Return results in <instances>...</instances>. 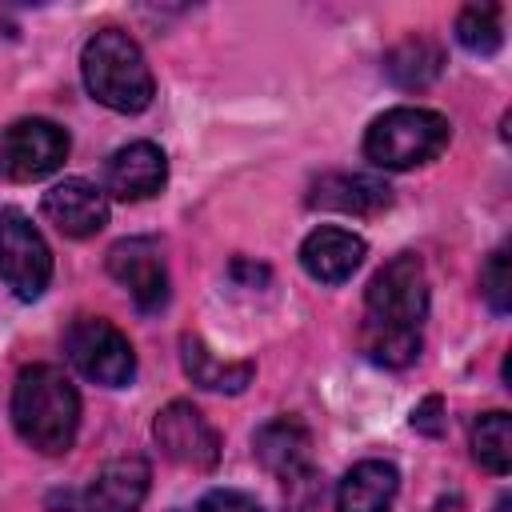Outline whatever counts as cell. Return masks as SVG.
Masks as SVG:
<instances>
[{
	"label": "cell",
	"mask_w": 512,
	"mask_h": 512,
	"mask_svg": "<svg viewBox=\"0 0 512 512\" xmlns=\"http://www.w3.org/2000/svg\"><path fill=\"white\" fill-rule=\"evenodd\" d=\"M40 212L48 224H56V232L72 240H88L108 224V196L84 176H64L44 192Z\"/></svg>",
	"instance_id": "30bf717a"
},
{
	"label": "cell",
	"mask_w": 512,
	"mask_h": 512,
	"mask_svg": "<svg viewBox=\"0 0 512 512\" xmlns=\"http://www.w3.org/2000/svg\"><path fill=\"white\" fill-rule=\"evenodd\" d=\"M364 256H368L364 236L336 228V224L312 228L300 244V268L320 284H344L364 264Z\"/></svg>",
	"instance_id": "5bb4252c"
},
{
	"label": "cell",
	"mask_w": 512,
	"mask_h": 512,
	"mask_svg": "<svg viewBox=\"0 0 512 512\" xmlns=\"http://www.w3.org/2000/svg\"><path fill=\"white\" fill-rule=\"evenodd\" d=\"M12 428L40 456H64L80 428V392L56 364H28L12 384Z\"/></svg>",
	"instance_id": "7a4b0ae2"
},
{
	"label": "cell",
	"mask_w": 512,
	"mask_h": 512,
	"mask_svg": "<svg viewBox=\"0 0 512 512\" xmlns=\"http://www.w3.org/2000/svg\"><path fill=\"white\" fill-rule=\"evenodd\" d=\"M480 292L488 300V308L496 316H504L512 308V260H508V248H496L484 268H480Z\"/></svg>",
	"instance_id": "44dd1931"
},
{
	"label": "cell",
	"mask_w": 512,
	"mask_h": 512,
	"mask_svg": "<svg viewBox=\"0 0 512 512\" xmlns=\"http://www.w3.org/2000/svg\"><path fill=\"white\" fill-rule=\"evenodd\" d=\"M64 352H68V364L84 380H96L104 388H124L136 376V352L128 336L100 316L72 320L64 332Z\"/></svg>",
	"instance_id": "5b68a950"
},
{
	"label": "cell",
	"mask_w": 512,
	"mask_h": 512,
	"mask_svg": "<svg viewBox=\"0 0 512 512\" xmlns=\"http://www.w3.org/2000/svg\"><path fill=\"white\" fill-rule=\"evenodd\" d=\"M196 512H264V508L256 496H248L240 488H212V492H204Z\"/></svg>",
	"instance_id": "7402d4cb"
},
{
	"label": "cell",
	"mask_w": 512,
	"mask_h": 512,
	"mask_svg": "<svg viewBox=\"0 0 512 512\" xmlns=\"http://www.w3.org/2000/svg\"><path fill=\"white\" fill-rule=\"evenodd\" d=\"M312 208H336V212H352V216H368L392 204V188L380 176L368 172H324L312 192H308Z\"/></svg>",
	"instance_id": "9a60e30c"
},
{
	"label": "cell",
	"mask_w": 512,
	"mask_h": 512,
	"mask_svg": "<svg viewBox=\"0 0 512 512\" xmlns=\"http://www.w3.org/2000/svg\"><path fill=\"white\" fill-rule=\"evenodd\" d=\"M180 368L184 376L204 392H244L256 376V364L248 360H220L200 336H180Z\"/></svg>",
	"instance_id": "e0dca14e"
},
{
	"label": "cell",
	"mask_w": 512,
	"mask_h": 512,
	"mask_svg": "<svg viewBox=\"0 0 512 512\" xmlns=\"http://www.w3.org/2000/svg\"><path fill=\"white\" fill-rule=\"evenodd\" d=\"M108 272L120 288H128L140 312H160L168 304V268L160 244L152 236H124L108 248Z\"/></svg>",
	"instance_id": "9c48e42d"
},
{
	"label": "cell",
	"mask_w": 512,
	"mask_h": 512,
	"mask_svg": "<svg viewBox=\"0 0 512 512\" xmlns=\"http://www.w3.org/2000/svg\"><path fill=\"white\" fill-rule=\"evenodd\" d=\"M444 68V48L428 36H408L384 56V76L396 88H428Z\"/></svg>",
	"instance_id": "ac0fdd59"
},
{
	"label": "cell",
	"mask_w": 512,
	"mask_h": 512,
	"mask_svg": "<svg viewBox=\"0 0 512 512\" xmlns=\"http://www.w3.org/2000/svg\"><path fill=\"white\" fill-rule=\"evenodd\" d=\"M436 512H464V500L452 492V496H440V504H436Z\"/></svg>",
	"instance_id": "cb8c5ba5"
},
{
	"label": "cell",
	"mask_w": 512,
	"mask_h": 512,
	"mask_svg": "<svg viewBox=\"0 0 512 512\" xmlns=\"http://www.w3.org/2000/svg\"><path fill=\"white\" fill-rule=\"evenodd\" d=\"M252 452L264 472L280 476L284 484H304L312 476V432L296 416H276L256 428Z\"/></svg>",
	"instance_id": "7c38bea8"
},
{
	"label": "cell",
	"mask_w": 512,
	"mask_h": 512,
	"mask_svg": "<svg viewBox=\"0 0 512 512\" xmlns=\"http://www.w3.org/2000/svg\"><path fill=\"white\" fill-rule=\"evenodd\" d=\"M148 480H152L148 460L140 456L108 460L80 492V512H140L148 496Z\"/></svg>",
	"instance_id": "4fadbf2b"
},
{
	"label": "cell",
	"mask_w": 512,
	"mask_h": 512,
	"mask_svg": "<svg viewBox=\"0 0 512 512\" xmlns=\"http://www.w3.org/2000/svg\"><path fill=\"white\" fill-rule=\"evenodd\" d=\"M80 76L96 104L112 112H144L156 96L152 68L140 44L120 28H100L80 52Z\"/></svg>",
	"instance_id": "3957f363"
},
{
	"label": "cell",
	"mask_w": 512,
	"mask_h": 512,
	"mask_svg": "<svg viewBox=\"0 0 512 512\" xmlns=\"http://www.w3.org/2000/svg\"><path fill=\"white\" fill-rule=\"evenodd\" d=\"M452 140L448 116L432 108H388L380 112L364 132V156L384 172H408L428 160H436Z\"/></svg>",
	"instance_id": "277c9868"
},
{
	"label": "cell",
	"mask_w": 512,
	"mask_h": 512,
	"mask_svg": "<svg viewBox=\"0 0 512 512\" xmlns=\"http://www.w3.org/2000/svg\"><path fill=\"white\" fill-rule=\"evenodd\" d=\"M508 508H512V500H508V496H500V500H496V508H492V512H508Z\"/></svg>",
	"instance_id": "d4e9b609"
},
{
	"label": "cell",
	"mask_w": 512,
	"mask_h": 512,
	"mask_svg": "<svg viewBox=\"0 0 512 512\" xmlns=\"http://www.w3.org/2000/svg\"><path fill=\"white\" fill-rule=\"evenodd\" d=\"M472 460L492 476H508L512 468V416L484 412L472 420Z\"/></svg>",
	"instance_id": "d6986e66"
},
{
	"label": "cell",
	"mask_w": 512,
	"mask_h": 512,
	"mask_svg": "<svg viewBox=\"0 0 512 512\" xmlns=\"http://www.w3.org/2000/svg\"><path fill=\"white\" fill-rule=\"evenodd\" d=\"M400 492V472L392 460H360L344 472L336 488V512H388Z\"/></svg>",
	"instance_id": "2e32d148"
},
{
	"label": "cell",
	"mask_w": 512,
	"mask_h": 512,
	"mask_svg": "<svg viewBox=\"0 0 512 512\" xmlns=\"http://www.w3.org/2000/svg\"><path fill=\"white\" fill-rule=\"evenodd\" d=\"M412 428L424 432V436H440L444 432V400L440 396H424L412 408Z\"/></svg>",
	"instance_id": "603a6c76"
},
{
	"label": "cell",
	"mask_w": 512,
	"mask_h": 512,
	"mask_svg": "<svg viewBox=\"0 0 512 512\" xmlns=\"http://www.w3.org/2000/svg\"><path fill=\"white\" fill-rule=\"evenodd\" d=\"M164 184H168V156L152 140H132L116 148L104 164V196L136 204V200L156 196Z\"/></svg>",
	"instance_id": "8fae6325"
},
{
	"label": "cell",
	"mask_w": 512,
	"mask_h": 512,
	"mask_svg": "<svg viewBox=\"0 0 512 512\" xmlns=\"http://www.w3.org/2000/svg\"><path fill=\"white\" fill-rule=\"evenodd\" d=\"M68 156V132L44 116L12 120L0 132V176L16 184H32L52 176Z\"/></svg>",
	"instance_id": "52a82bcc"
},
{
	"label": "cell",
	"mask_w": 512,
	"mask_h": 512,
	"mask_svg": "<svg viewBox=\"0 0 512 512\" xmlns=\"http://www.w3.org/2000/svg\"><path fill=\"white\" fill-rule=\"evenodd\" d=\"M156 448L184 468H212L220 460V432L204 420L192 400H172L152 420Z\"/></svg>",
	"instance_id": "ba28073f"
},
{
	"label": "cell",
	"mask_w": 512,
	"mask_h": 512,
	"mask_svg": "<svg viewBox=\"0 0 512 512\" xmlns=\"http://www.w3.org/2000/svg\"><path fill=\"white\" fill-rule=\"evenodd\" d=\"M0 280L16 300H40L52 284V248L20 208H0Z\"/></svg>",
	"instance_id": "8992f818"
},
{
	"label": "cell",
	"mask_w": 512,
	"mask_h": 512,
	"mask_svg": "<svg viewBox=\"0 0 512 512\" xmlns=\"http://www.w3.org/2000/svg\"><path fill=\"white\" fill-rule=\"evenodd\" d=\"M176 512H180V508H176Z\"/></svg>",
	"instance_id": "484cf974"
},
{
	"label": "cell",
	"mask_w": 512,
	"mask_h": 512,
	"mask_svg": "<svg viewBox=\"0 0 512 512\" xmlns=\"http://www.w3.org/2000/svg\"><path fill=\"white\" fill-rule=\"evenodd\" d=\"M428 316V276L416 252L392 256L364 288L360 348L384 368H408L420 356V324Z\"/></svg>",
	"instance_id": "6da1fadb"
},
{
	"label": "cell",
	"mask_w": 512,
	"mask_h": 512,
	"mask_svg": "<svg viewBox=\"0 0 512 512\" xmlns=\"http://www.w3.org/2000/svg\"><path fill=\"white\" fill-rule=\"evenodd\" d=\"M456 40L472 56H492L504 44L500 8L496 4H468V8H460V16H456Z\"/></svg>",
	"instance_id": "ffe728a7"
}]
</instances>
